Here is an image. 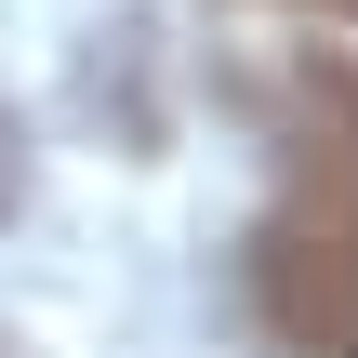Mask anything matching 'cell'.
I'll return each instance as SVG.
<instances>
[{"label": "cell", "mask_w": 358, "mask_h": 358, "mask_svg": "<svg viewBox=\"0 0 358 358\" xmlns=\"http://www.w3.org/2000/svg\"><path fill=\"white\" fill-rule=\"evenodd\" d=\"M0 358H27V345H13V332H0Z\"/></svg>", "instance_id": "cell-4"}, {"label": "cell", "mask_w": 358, "mask_h": 358, "mask_svg": "<svg viewBox=\"0 0 358 358\" xmlns=\"http://www.w3.org/2000/svg\"><path fill=\"white\" fill-rule=\"evenodd\" d=\"M27 186H40V146H27V120H13V106H0V226H13V213H27Z\"/></svg>", "instance_id": "cell-3"}, {"label": "cell", "mask_w": 358, "mask_h": 358, "mask_svg": "<svg viewBox=\"0 0 358 358\" xmlns=\"http://www.w3.org/2000/svg\"><path fill=\"white\" fill-rule=\"evenodd\" d=\"M332 13H358V0H332Z\"/></svg>", "instance_id": "cell-5"}, {"label": "cell", "mask_w": 358, "mask_h": 358, "mask_svg": "<svg viewBox=\"0 0 358 358\" xmlns=\"http://www.w3.org/2000/svg\"><path fill=\"white\" fill-rule=\"evenodd\" d=\"M252 319L279 358H358V199H292L252 239Z\"/></svg>", "instance_id": "cell-1"}, {"label": "cell", "mask_w": 358, "mask_h": 358, "mask_svg": "<svg viewBox=\"0 0 358 358\" xmlns=\"http://www.w3.org/2000/svg\"><path fill=\"white\" fill-rule=\"evenodd\" d=\"M146 66H159V27H146V13H133V27L93 53V66H80V106H93V120H106L133 159H159V93H146Z\"/></svg>", "instance_id": "cell-2"}]
</instances>
